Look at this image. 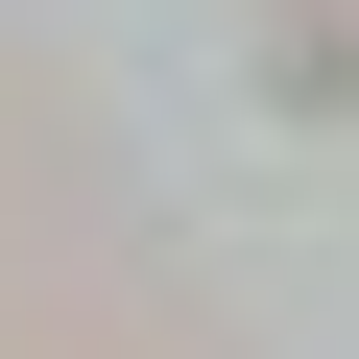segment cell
I'll return each instance as SVG.
<instances>
[]
</instances>
